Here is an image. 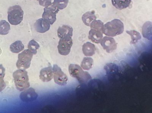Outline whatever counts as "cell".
Wrapping results in <instances>:
<instances>
[{
	"label": "cell",
	"mask_w": 152,
	"mask_h": 113,
	"mask_svg": "<svg viewBox=\"0 0 152 113\" xmlns=\"http://www.w3.org/2000/svg\"><path fill=\"white\" fill-rule=\"evenodd\" d=\"M38 97L37 94L33 88L28 89L22 93L20 95V99L24 102L34 101Z\"/></svg>",
	"instance_id": "10"
},
{
	"label": "cell",
	"mask_w": 152,
	"mask_h": 113,
	"mask_svg": "<svg viewBox=\"0 0 152 113\" xmlns=\"http://www.w3.org/2000/svg\"><path fill=\"white\" fill-rule=\"evenodd\" d=\"M94 65V60L90 57L84 58L81 62V68L84 70L88 71L93 68Z\"/></svg>",
	"instance_id": "19"
},
{
	"label": "cell",
	"mask_w": 152,
	"mask_h": 113,
	"mask_svg": "<svg viewBox=\"0 0 152 113\" xmlns=\"http://www.w3.org/2000/svg\"><path fill=\"white\" fill-rule=\"evenodd\" d=\"M10 26L9 23L5 20L0 21V35H5L9 33Z\"/></svg>",
	"instance_id": "18"
},
{
	"label": "cell",
	"mask_w": 152,
	"mask_h": 113,
	"mask_svg": "<svg viewBox=\"0 0 152 113\" xmlns=\"http://www.w3.org/2000/svg\"><path fill=\"white\" fill-rule=\"evenodd\" d=\"M69 71L70 76L76 78L81 84L87 83L92 79L90 75L77 64H70L69 66Z\"/></svg>",
	"instance_id": "2"
},
{
	"label": "cell",
	"mask_w": 152,
	"mask_h": 113,
	"mask_svg": "<svg viewBox=\"0 0 152 113\" xmlns=\"http://www.w3.org/2000/svg\"><path fill=\"white\" fill-rule=\"evenodd\" d=\"M53 68L55 83L59 85H66L68 81L67 76L62 72L61 69L58 65H54Z\"/></svg>",
	"instance_id": "8"
},
{
	"label": "cell",
	"mask_w": 152,
	"mask_h": 113,
	"mask_svg": "<svg viewBox=\"0 0 152 113\" xmlns=\"http://www.w3.org/2000/svg\"><path fill=\"white\" fill-rule=\"evenodd\" d=\"M40 79L44 82H48L52 80L53 78V71L52 67L45 68L40 71Z\"/></svg>",
	"instance_id": "12"
},
{
	"label": "cell",
	"mask_w": 152,
	"mask_h": 113,
	"mask_svg": "<svg viewBox=\"0 0 152 113\" xmlns=\"http://www.w3.org/2000/svg\"><path fill=\"white\" fill-rule=\"evenodd\" d=\"M24 46L20 41H17L12 44L10 46V51L12 53H18L23 50Z\"/></svg>",
	"instance_id": "17"
},
{
	"label": "cell",
	"mask_w": 152,
	"mask_h": 113,
	"mask_svg": "<svg viewBox=\"0 0 152 113\" xmlns=\"http://www.w3.org/2000/svg\"><path fill=\"white\" fill-rule=\"evenodd\" d=\"M24 12L18 5L10 7L8 11V20L11 25H17L23 19Z\"/></svg>",
	"instance_id": "3"
},
{
	"label": "cell",
	"mask_w": 152,
	"mask_h": 113,
	"mask_svg": "<svg viewBox=\"0 0 152 113\" xmlns=\"http://www.w3.org/2000/svg\"><path fill=\"white\" fill-rule=\"evenodd\" d=\"M100 43L103 48L108 53H112L117 48L116 42L112 37H104Z\"/></svg>",
	"instance_id": "9"
},
{
	"label": "cell",
	"mask_w": 152,
	"mask_h": 113,
	"mask_svg": "<svg viewBox=\"0 0 152 113\" xmlns=\"http://www.w3.org/2000/svg\"><path fill=\"white\" fill-rule=\"evenodd\" d=\"M123 31V24L120 22H108L102 28V31L104 35L112 37L121 34Z\"/></svg>",
	"instance_id": "4"
},
{
	"label": "cell",
	"mask_w": 152,
	"mask_h": 113,
	"mask_svg": "<svg viewBox=\"0 0 152 113\" xmlns=\"http://www.w3.org/2000/svg\"><path fill=\"white\" fill-rule=\"evenodd\" d=\"M102 30L98 29H92L89 33V38L93 42L99 44L100 42L103 37Z\"/></svg>",
	"instance_id": "14"
},
{
	"label": "cell",
	"mask_w": 152,
	"mask_h": 113,
	"mask_svg": "<svg viewBox=\"0 0 152 113\" xmlns=\"http://www.w3.org/2000/svg\"><path fill=\"white\" fill-rule=\"evenodd\" d=\"M82 50L85 56H91L96 53V48L94 44L90 42H87L83 46Z\"/></svg>",
	"instance_id": "15"
},
{
	"label": "cell",
	"mask_w": 152,
	"mask_h": 113,
	"mask_svg": "<svg viewBox=\"0 0 152 113\" xmlns=\"http://www.w3.org/2000/svg\"><path fill=\"white\" fill-rule=\"evenodd\" d=\"M6 87V84L3 79L0 78V93L5 89Z\"/></svg>",
	"instance_id": "24"
},
{
	"label": "cell",
	"mask_w": 152,
	"mask_h": 113,
	"mask_svg": "<svg viewBox=\"0 0 152 113\" xmlns=\"http://www.w3.org/2000/svg\"><path fill=\"white\" fill-rule=\"evenodd\" d=\"M16 88L22 91L30 86L28 72L25 70L20 69L16 71L13 74Z\"/></svg>",
	"instance_id": "1"
},
{
	"label": "cell",
	"mask_w": 152,
	"mask_h": 113,
	"mask_svg": "<svg viewBox=\"0 0 152 113\" xmlns=\"http://www.w3.org/2000/svg\"><path fill=\"white\" fill-rule=\"evenodd\" d=\"M34 27L37 32L43 33L49 30L50 25L43 18H40L37 20Z\"/></svg>",
	"instance_id": "11"
},
{
	"label": "cell",
	"mask_w": 152,
	"mask_h": 113,
	"mask_svg": "<svg viewBox=\"0 0 152 113\" xmlns=\"http://www.w3.org/2000/svg\"><path fill=\"white\" fill-rule=\"evenodd\" d=\"M132 0H112V5L119 10L126 9L129 6Z\"/></svg>",
	"instance_id": "16"
},
{
	"label": "cell",
	"mask_w": 152,
	"mask_h": 113,
	"mask_svg": "<svg viewBox=\"0 0 152 113\" xmlns=\"http://www.w3.org/2000/svg\"><path fill=\"white\" fill-rule=\"evenodd\" d=\"M73 28L68 25H63L59 27L57 31V34L60 39L68 36L72 37L73 36Z\"/></svg>",
	"instance_id": "13"
},
{
	"label": "cell",
	"mask_w": 152,
	"mask_h": 113,
	"mask_svg": "<svg viewBox=\"0 0 152 113\" xmlns=\"http://www.w3.org/2000/svg\"><path fill=\"white\" fill-rule=\"evenodd\" d=\"M59 11L58 8L51 4L50 6L44 8L42 18L50 25H53L56 21V14Z\"/></svg>",
	"instance_id": "6"
},
{
	"label": "cell",
	"mask_w": 152,
	"mask_h": 113,
	"mask_svg": "<svg viewBox=\"0 0 152 113\" xmlns=\"http://www.w3.org/2000/svg\"><path fill=\"white\" fill-rule=\"evenodd\" d=\"M69 0H54L51 4L56 6L59 10H63L67 6Z\"/></svg>",
	"instance_id": "21"
},
{
	"label": "cell",
	"mask_w": 152,
	"mask_h": 113,
	"mask_svg": "<svg viewBox=\"0 0 152 113\" xmlns=\"http://www.w3.org/2000/svg\"><path fill=\"white\" fill-rule=\"evenodd\" d=\"M32 57L33 54L28 49L26 50L23 52L19 54L18 60L16 64L17 68L24 69H28L29 68Z\"/></svg>",
	"instance_id": "5"
},
{
	"label": "cell",
	"mask_w": 152,
	"mask_h": 113,
	"mask_svg": "<svg viewBox=\"0 0 152 113\" xmlns=\"http://www.w3.org/2000/svg\"><path fill=\"white\" fill-rule=\"evenodd\" d=\"M73 40L72 37L68 36L60 39L58 46V52L62 55L66 56L70 53Z\"/></svg>",
	"instance_id": "7"
},
{
	"label": "cell",
	"mask_w": 152,
	"mask_h": 113,
	"mask_svg": "<svg viewBox=\"0 0 152 113\" xmlns=\"http://www.w3.org/2000/svg\"><path fill=\"white\" fill-rule=\"evenodd\" d=\"M128 34L131 36L132 37V41L131 42V44H135L141 38V36L140 34L138 32L135 31H131L126 32Z\"/></svg>",
	"instance_id": "22"
},
{
	"label": "cell",
	"mask_w": 152,
	"mask_h": 113,
	"mask_svg": "<svg viewBox=\"0 0 152 113\" xmlns=\"http://www.w3.org/2000/svg\"><path fill=\"white\" fill-rule=\"evenodd\" d=\"M39 2V5L44 7H47L51 4V0H37Z\"/></svg>",
	"instance_id": "23"
},
{
	"label": "cell",
	"mask_w": 152,
	"mask_h": 113,
	"mask_svg": "<svg viewBox=\"0 0 152 113\" xmlns=\"http://www.w3.org/2000/svg\"><path fill=\"white\" fill-rule=\"evenodd\" d=\"M5 75V69L2 64L0 65V78L4 79Z\"/></svg>",
	"instance_id": "25"
},
{
	"label": "cell",
	"mask_w": 152,
	"mask_h": 113,
	"mask_svg": "<svg viewBox=\"0 0 152 113\" xmlns=\"http://www.w3.org/2000/svg\"><path fill=\"white\" fill-rule=\"evenodd\" d=\"M40 48V45L34 40H31L28 43V48L29 50L33 54L36 55L37 53V50Z\"/></svg>",
	"instance_id": "20"
}]
</instances>
